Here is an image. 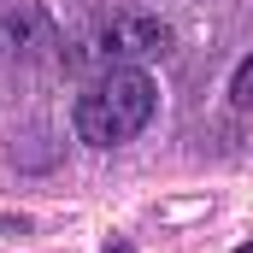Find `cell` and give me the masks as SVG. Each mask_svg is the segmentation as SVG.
Returning <instances> with one entry per match:
<instances>
[{"label": "cell", "mask_w": 253, "mask_h": 253, "mask_svg": "<svg viewBox=\"0 0 253 253\" xmlns=\"http://www.w3.org/2000/svg\"><path fill=\"white\" fill-rule=\"evenodd\" d=\"M153 106H159L153 77L135 71V65H112V71H100V77L77 94L71 124H77V135H83L88 147H118V141H129V135L147 129Z\"/></svg>", "instance_id": "cell-1"}, {"label": "cell", "mask_w": 253, "mask_h": 253, "mask_svg": "<svg viewBox=\"0 0 253 253\" xmlns=\"http://www.w3.org/2000/svg\"><path fill=\"white\" fill-rule=\"evenodd\" d=\"M165 47H171V24H159L153 12H112L77 42V59L112 71V65H129V59H153Z\"/></svg>", "instance_id": "cell-2"}, {"label": "cell", "mask_w": 253, "mask_h": 253, "mask_svg": "<svg viewBox=\"0 0 253 253\" xmlns=\"http://www.w3.org/2000/svg\"><path fill=\"white\" fill-rule=\"evenodd\" d=\"M53 24L42 6H0V59H24L36 47H47Z\"/></svg>", "instance_id": "cell-3"}, {"label": "cell", "mask_w": 253, "mask_h": 253, "mask_svg": "<svg viewBox=\"0 0 253 253\" xmlns=\"http://www.w3.org/2000/svg\"><path fill=\"white\" fill-rule=\"evenodd\" d=\"M230 100H236L242 112H253V59L236 65V77H230Z\"/></svg>", "instance_id": "cell-4"}, {"label": "cell", "mask_w": 253, "mask_h": 253, "mask_svg": "<svg viewBox=\"0 0 253 253\" xmlns=\"http://www.w3.org/2000/svg\"><path fill=\"white\" fill-rule=\"evenodd\" d=\"M236 253H253V242H248V248H236Z\"/></svg>", "instance_id": "cell-5"}]
</instances>
